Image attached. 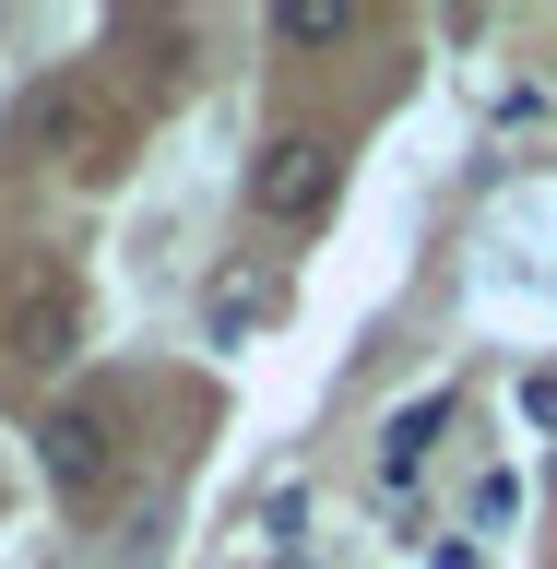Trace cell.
<instances>
[{"label": "cell", "instance_id": "1", "mask_svg": "<svg viewBox=\"0 0 557 569\" xmlns=\"http://www.w3.org/2000/svg\"><path fill=\"white\" fill-rule=\"evenodd\" d=\"M249 213H273V226L332 213V142L320 131H273L261 154H249Z\"/></svg>", "mask_w": 557, "mask_h": 569}, {"label": "cell", "instance_id": "7", "mask_svg": "<svg viewBox=\"0 0 557 569\" xmlns=\"http://www.w3.org/2000/svg\"><path fill=\"white\" fill-rule=\"evenodd\" d=\"M297 522H309V498H297V487L261 498V546H273V558H297Z\"/></svg>", "mask_w": 557, "mask_h": 569}, {"label": "cell", "instance_id": "4", "mask_svg": "<svg viewBox=\"0 0 557 569\" xmlns=\"http://www.w3.org/2000/svg\"><path fill=\"white\" fill-rule=\"evenodd\" d=\"M273 320V273H213V297H202V332L213 345H249Z\"/></svg>", "mask_w": 557, "mask_h": 569}, {"label": "cell", "instance_id": "3", "mask_svg": "<svg viewBox=\"0 0 557 569\" xmlns=\"http://www.w3.org/2000/svg\"><path fill=\"white\" fill-rule=\"evenodd\" d=\"M439 427H451V403L427 391V403H404V416L380 427V487H416V462L439 451Z\"/></svg>", "mask_w": 557, "mask_h": 569}, {"label": "cell", "instance_id": "2", "mask_svg": "<svg viewBox=\"0 0 557 569\" xmlns=\"http://www.w3.org/2000/svg\"><path fill=\"white\" fill-rule=\"evenodd\" d=\"M36 462H48V487H60V498H107V462H119V427H107V403H48V427H36Z\"/></svg>", "mask_w": 557, "mask_h": 569}, {"label": "cell", "instance_id": "6", "mask_svg": "<svg viewBox=\"0 0 557 569\" xmlns=\"http://www.w3.org/2000/svg\"><path fill=\"white\" fill-rule=\"evenodd\" d=\"M273 36H285V48H345V36H356V12H345V0H285V12H273Z\"/></svg>", "mask_w": 557, "mask_h": 569}, {"label": "cell", "instance_id": "8", "mask_svg": "<svg viewBox=\"0 0 557 569\" xmlns=\"http://www.w3.org/2000/svg\"><path fill=\"white\" fill-rule=\"evenodd\" d=\"M523 427H546V439H557V368H534V380H523Z\"/></svg>", "mask_w": 557, "mask_h": 569}, {"label": "cell", "instance_id": "5", "mask_svg": "<svg viewBox=\"0 0 557 569\" xmlns=\"http://www.w3.org/2000/svg\"><path fill=\"white\" fill-rule=\"evenodd\" d=\"M12 356H24V368H60L71 356V297L60 284H36L24 309H12Z\"/></svg>", "mask_w": 557, "mask_h": 569}]
</instances>
